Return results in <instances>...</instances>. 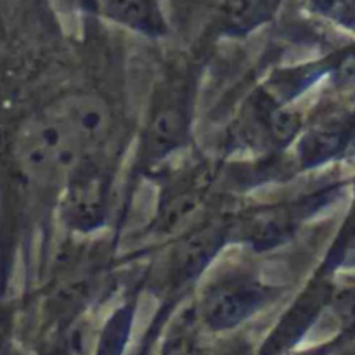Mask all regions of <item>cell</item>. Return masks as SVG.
I'll list each match as a JSON object with an SVG mask.
<instances>
[{
  "label": "cell",
  "instance_id": "1",
  "mask_svg": "<svg viewBox=\"0 0 355 355\" xmlns=\"http://www.w3.org/2000/svg\"><path fill=\"white\" fill-rule=\"evenodd\" d=\"M101 12L137 30L156 31L163 21L155 0H96Z\"/></svg>",
  "mask_w": 355,
  "mask_h": 355
},
{
  "label": "cell",
  "instance_id": "2",
  "mask_svg": "<svg viewBox=\"0 0 355 355\" xmlns=\"http://www.w3.org/2000/svg\"><path fill=\"white\" fill-rule=\"evenodd\" d=\"M259 300L255 286L248 284H231L215 291L210 298V315L218 321L238 319L250 312V309Z\"/></svg>",
  "mask_w": 355,
  "mask_h": 355
},
{
  "label": "cell",
  "instance_id": "3",
  "mask_svg": "<svg viewBox=\"0 0 355 355\" xmlns=\"http://www.w3.org/2000/svg\"><path fill=\"white\" fill-rule=\"evenodd\" d=\"M281 0H225V16L236 26H253L269 19Z\"/></svg>",
  "mask_w": 355,
  "mask_h": 355
},
{
  "label": "cell",
  "instance_id": "4",
  "mask_svg": "<svg viewBox=\"0 0 355 355\" xmlns=\"http://www.w3.org/2000/svg\"><path fill=\"white\" fill-rule=\"evenodd\" d=\"M180 128H182L180 111H162L155 120V127H153V142H155V146H158L159 151L168 149L179 139L177 135H180Z\"/></svg>",
  "mask_w": 355,
  "mask_h": 355
}]
</instances>
